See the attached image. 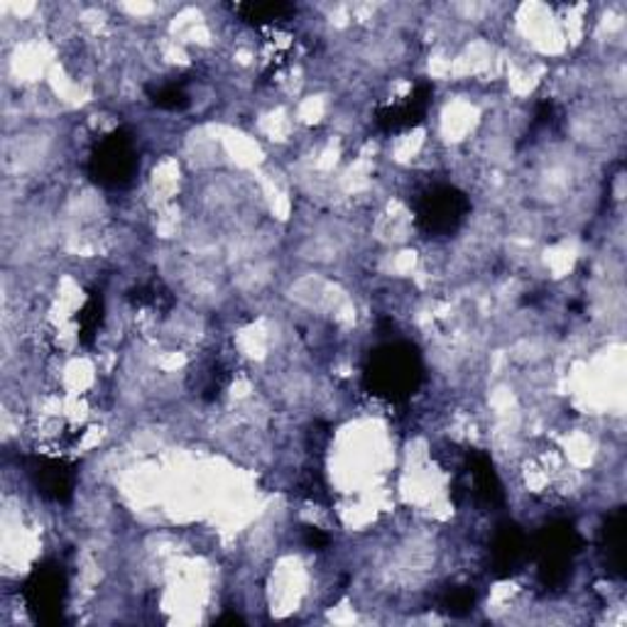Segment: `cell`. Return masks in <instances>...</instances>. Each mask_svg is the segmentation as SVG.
Returning <instances> with one entry per match:
<instances>
[{
    "label": "cell",
    "instance_id": "8992f818",
    "mask_svg": "<svg viewBox=\"0 0 627 627\" xmlns=\"http://www.w3.org/2000/svg\"><path fill=\"white\" fill-rule=\"evenodd\" d=\"M459 491L471 497L478 505H501L503 503V485L497 478L493 461L485 454H469L463 463V475L459 483Z\"/></svg>",
    "mask_w": 627,
    "mask_h": 627
},
{
    "label": "cell",
    "instance_id": "5b68a950",
    "mask_svg": "<svg viewBox=\"0 0 627 627\" xmlns=\"http://www.w3.org/2000/svg\"><path fill=\"white\" fill-rule=\"evenodd\" d=\"M67 595V579L59 566H39L25 583V601L39 620L57 623L62 615Z\"/></svg>",
    "mask_w": 627,
    "mask_h": 627
},
{
    "label": "cell",
    "instance_id": "6da1fadb",
    "mask_svg": "<svg viewBox=\"0 0 627 627\" xmlns=\"http://www.w3.org/2000/svg\"><path fill=\"white\" fill-rule=\"evenodd\" d=\"M363 381L371 395L402 402L422 385V358L410 343H387L371 353Z\"/></svg>",
    "mask_w": 627,
    "mask_h": 627
},
{
    "label": "cell",
    "instance_id": "ba28073f",
    "mask_svg": "<svg viewBox=\"0 0 627 627\" xmlns=\"http://www.w3.org/2000/svg\"><path fill=\"white\" fill-rule=\"evenodd\" d=\"M29 473H33V481L37 485V491L43 493L45 497H49V501L64 503V501H69V497H72L74 471L69 463L59 461V459H47V456H43V459L35 461Z\"/></svg>",
    "mask_w": 627,
    "mask_h": 627
},
{
    "label": "cell",
    "instance_id": "3957f363",
    "mask_svg": "<svg viewBox=\"0 0 627 627\" xmlns=\"http://www.w3.org/2000/svg\"><path fill=\"white\" fill-rule=\"evenodd\" d=\"M137 150L133 137L125 131H116L98 141L88 157V174L96 184L108 189H121L133 182L137 172Z\"/></svg>",
    "mask_w": 627,
    "mask_h": 627
},
{
    "label": "cell",
    "instance_id": "9a60e30c",
    "mask_svg": "<svg viewBox=\"0 0 627 627\" xmlns=\"http://www.w3.org/2000/svg\"><path fill=\"white\" fill-rule=\"evenodd\" d=\"M306 546L324 550V546H328V536L322 530H316V527H306Z\"/></svg>",
    "mask_w": 627,
    "mask_h": 627
},
{
    "label": "cell",
    "instance_id": "30bf717a",
    "mask_svg": "<svg viewBox=\"0 0 627 627\" xmlns=\"http://www.w3.org/2000/svg\"><path fill=\"white\" fill-rule=\"evenodd\" d=\"M625 544H627V522L625 510H615L603 530V550L608 566L615 574H625Z\"/></svg>",
    "mask_w": 627,
    "mask_h": 627
},
{
    "label": "cell",
    "instance_id": "52a82bcc",
    "mask_svg": "<svg viewBox=\"0 0 627 627\" xmlns=\"http://www.w3.org/2000/svg\"><path fill=\"white\" fill-rule=\"evenodd\" d=\"M434 86L432 84H420L414 92L405 98L402 104L385 106L377 111V125L383 128L385 133H402L410 131V128L420 125L426 116V108L432 104Z\"/></svg>",
    "mask_w": 627,
    "mask_h": 627
},
{
    "label": "cell",
    "instance_id": "277c9868",
    "mask_svg": "<svg viewBox=\"0 0 627 627\" xmlns=\"http://www.w3.org/2000/svg\"><path fill=\"white\" fill-rule=\"evenodd\" d=\"M581 552V536L569 522H556L544 527L536 536L534 554L540 574L546 583H559L569 576L576 554Z\"/></svg>",
    "mask_w": 627,
    "mask_h": 627
},
{
    "label": "cell",
    "instance_id": "5bb4252c",
    "mask_svg": "<svg viewBox=\"0 0 627 627\" xmlns=\"http://www.w3.org/2000/svg\"><path fill=\"white\" fill-rule=\"evenodd\" d=\"M153 104L157 108H165V111H182L189 106V96L182 86L167 84L153 94Z\"/></svg>",
    "mask_w": 627,
    "mask_h": 627
},
{
    "label": "cell",
    "instance_id": "4fadbf2b",
    "mask_svg": "<svg viewBox=\"0 0 627 627\" xmlns=\"http://www.w3.org/2000/svg\"><path fill=\"white\" fill-rule=\"evenodd\" d=\"M473 603H475V595H473L471 589H466V586H454V589H449V591L444 593L442 608L449 615H456V618H461V615L473 611Z\"/></svg>",
    "mask_w": 627,
    "mask_h": 627
},
{
    "label": "cell",
    "instance_id": "7a4b0ae2",
    "mask_svg": "<svg viewBox=\"0 0 627 627\" xmlns=\"http://www.w3.org/2000/svg\"><path fill=\"white\" fill-rule=\"evenodd\" d=\"M417 224L432 238H446L459 231L471 212V202L461 189L449 184H436L417 198Z\"/></svg>",
    "mask_w": 627,
    "mask_h": 627
},
{
    "label": "cell",
    "instance_id": "7c38bea8",
    "mask_svg": "<svg viewBox=\"0 0 627 627\" xmlns=\"http://www.w3.org/2000/svg\"><path fill=\"white\" fill-rule=\"evenodd\" d=\"M101 322H104V300H101V294L94 292L86 300L84 310L79 312V338H82L84 343H92Z\"/></svg>",
    "mask_w": 627,
    "mask_h": 627
},
{
    "label": "cell",
    "instance_id": "8fae6325",
    "mask_svg": "<svg viewBox=\"0 0 627 627\" xmlns=\"http://www.w3.org/2000/svg\"><path fill=\"white\" fill-rule=\"evenodd\" d=\"M233 10L245 20V23L270 25V23H277V20L290 17L294 13V5L290 3H241V5H233Z\"/></svg>",
    "mask_w": 627,
    "mask_h": 627
},
{
    "label": "cell",
    "instance_id": "9c48e42d",
    "mask_svg": "<svg viewBox=\"0 0 627 627\" xmlns=\"http://www.w3.org/2000/svg\"><path fill=\"white\" fill-rule=\"evenodd\" d=\"M524 550H527V540L520 527L503 524L501 530L495 532V540H493V566L501 574H510L515 566L522 562Z\"/></svg>",
    "mask_w": 627,
    "mask_h": 627
}]
</instances>
